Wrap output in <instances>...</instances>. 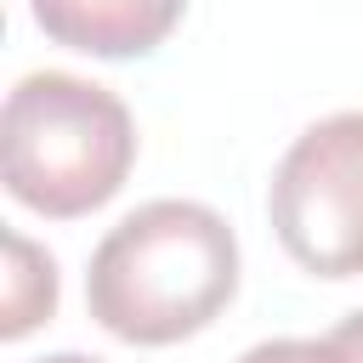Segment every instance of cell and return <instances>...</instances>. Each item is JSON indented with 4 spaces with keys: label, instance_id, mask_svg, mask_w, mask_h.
Returning <instances> with one entry per match:
<instances>
[{
    "label": "cell",
    "instance_id": "7",
    "mask_svg": "<svg viewBox=\"0 0 363 363\" xmlns=\"http://www.w3.org/2000/svg\"><path fill=\"white\" fill-rule=\"evenodd\" d=\"M335 329H340V335H346V346H352V352L363 357V312H352V318H340Z\"/></svg>",
    "mask_w": 363,
    "mask_h": 363
},
{
    "label": "cell",
    "instance_id": "2",
    "mask_svg": "<svg viewBox=\"0 0 363 363\" xmlns=\"http://www.w3.org/2000/svg\"><path fill=\"white\" fill-rule=\"evenodd\" d=\"M130 159L136 125L108 85L62 68H40L11 85L0 113V170L23 210L45 221L91 216L125 187Z\"/></svg>",
    "mask_w": 363,
    "mask_h": 363
},
{
    "label": "cell",
    "instance_id": "1",
    "mask_svg": "<svg viewBox=\"0 0 363 363\" xmlns=\"http://www.w3.org/2000/svg\"><path fill=\"white\" fill-rule=\"evenodd\" d=\"M238 295V238L199 199L136 204L102 233L85 272L91 318L125 346H176Z\"/></svg>",
    "mask_w": 363,
    "mask_h": 363
},
{
    "label": "cell",
    "instance_id": "8",
    "mask_svg": "<svg viewBox=\"0 0 363 363\" xmlns=\"http://www.w3.org/2000/svg\"><path fill=\"white\" fill-rule=\"evenodd\" d=\"M34 363H102V357H85V352H51V357H34Z\"/></svg>",
    "mask_w": 363,
    "mask_h": 363
},
{
    "label": "cell",
    "instance_id": "4",
    "mask_svg": "<svg viewBox=\"0 0 363 363\" xmlns=\"http://www.w3.org/2000/svg\"><path fill=\"white\" fill-rule=\"evenodd\" d=\"M45 40L85 57H147L170 40L187 0H28Z\"/></svg>",
    "mask_w": 363,
    "mask_h": 363
},
{
    "label": "cell",
    "instance_id": "3",
    "mask_svg": "<svg viewBox=\"0 0 363 363\" xmlns=\"http://www.w3.org/2000/svg\"><path fill=\"white\" fill-rule=\"evenodd\" d=\"M267 216L284 255L312 278L363 272V113H329L289 142Z\"/></svg>",
    "mask_w": 363,
    "mask_h": 363
},
{
    "label": "cell",
    "instance_id": "5",
    "mask_svg": "<svg viewBox=\"0 0 363 363\" xmlns=\"http://www.w3.org/2000/svg\"><path fill=\"white\" fill-rule=\"evenodd\" d=\"M6 318H0V335L6 340H23L34 323H45L57 312V261L45 250H34L23 233H6Z\"/></svg>",
    "mask_w": 363,
    "mask_h": 363
},
{
    "label": "cell",
    "instance_id": "6",
    "mask_svg": "<svg viewBox=\"0 0 363 363\" xmlns=\"http://www.w3.org/2000/svg\"><path fill=\"white\" fill-rule=\"evenodd\" d=\"M238 363H363V357L346 346L340 329H329V335H318V340H261V346H250Z\"/></svg>",
    "mask_w": 363,
    "mask_h": 363
}]
</instances>
